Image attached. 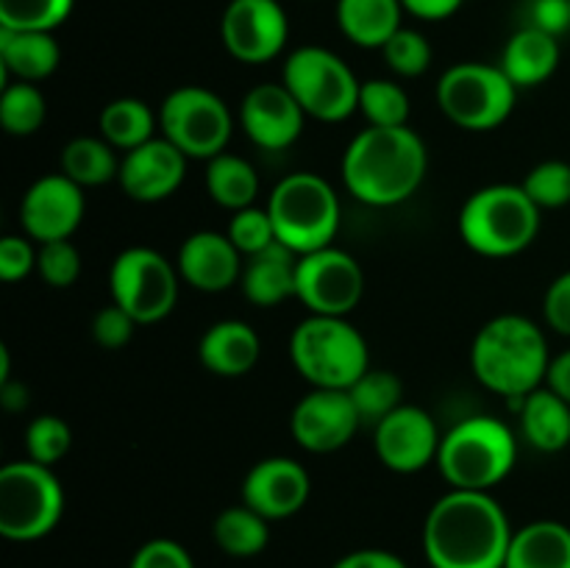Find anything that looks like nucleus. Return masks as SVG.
Wrapping results in <instances>:
<instances>
[{"mask_svg":"<svg viewBox=\"0 0 570 568\" xmlns=\"http://www.w3.org/2000/svg\"><path fill=\"white\" fill-rule=\"evenodd\" d=\"M510 543V518L484 490L451 488L423 521V551L432 568H504Z\"/></svg>","mask_w":570,"mask_h":568,"instance_id":"f257e3e1","label":"nucleus"},{"mask_svg":"<svg viewBox=\"0 0 570 568\" xmlns=\"http://www.w3.org/2000/svg\"><path fill=\"white\" fill-rule=\"evenodd\" d=\"M340 170L356 200L384 209L417 193L429 170V150L410 126H367L348 143Z\"/></svg>","mask_w":570,"mask_h":568,"instance_id":"f03ea898","label":"nucleus"},{"mask_svg":"<svg viewBox=\"0 0 570 568\" xmlns=\"http://www.w3.org/2000/svg\"><path fill=\"white\" fill-rule=\"evenodd\" d=\"M551 354L543 329L527 315H495L476 332L471 345L473 376L490 393L523 399L543 388Z\"/></svg>","mask_w":570,"mask_h":568,"instance_id":"7ed1b4c3","label":"nucleus"},{"mask_svg":"<svg viewBox=\"0 0 570 568\" xmlns=\"http://www.w3.org/2000/svg\"><path fill=\"white\" fill-rule=\"evenodd\" d=\"M456 226L462 243L479 256L507 259L538 239L540 206L521 184H490L462 204Z\"/></svg>","mask_w":570,"mask_h":568,"instance_id":"20e7f679","label":"nucleus"},{"mask_svg":"<svg viewBox=\"0 0 570 568\" xmlns=\"http://www.w3.org/2000/svg\"><path fill=\"white\" fill-rule=\"evenodd\" d=\"M518 462V440L504 421L471 415L440 440L438 468L456 490H490L504 482Z\"/></svg>","mask_w":570,"mask_h":568,"instance_id":"39448f33","label":"nucleus"},{"mask_svg":"<svg viewBox=\"0 0 570 568\" xmlns=\"http://www.w3.org/2000/svg\"><path fill=\"white\" fill-rule=\"evenodd\" d=\"M289 360L312 388L323 390H348L371 368L360 329L334 315L304 317L289 337Z\"/></svg>","mask_w":570,"mask_h":568,"instance_id":"423d86ee","label":"nucleus"},{"mask_svg":"<svg viewBox=\"0 0 570 568\" xmlns=\"http://www.w3.org/2000/svg\"><path fill=\"white\" fill-rule=\"evenodd\" d=\"M276 239L298 256L334 245L340 232V198L317 173H289L267 200Z\"/></svg>","mask_w":570,"mask_h":568,"instance_id":"0eeeda50","label":"nucleus"},{"mask_svg":"<svg viewBox=\"0 0 570 568\" xmlns=\"http://www.w3.org/2000/svg\"><path fill=\"white\" fill-rule=\"evenodd\" d=\"M65 512V490L53 468L33 460L0 468V535L14 543H31L56 529Z\"/></svg>","mask_w":570,"mask_h":568,"instance_id":"6e6552de","label":"nucleus"},{"mask_svg":"<svg viewBox=\"0 0 570 568\" xmlns=\"http://www.w3.org/2000/svg\"><path fill=\"white\" fill-rule=\"evenodd\" d=\"M282 84L293 92L306 117L340 123L360 109L362 81L334 50L306 45L284 61Z\"/></svg>","mask_w":570,"mask_h":568,"instance_id":"1a4fd4ad","label":"nucleus"},{"mask_svg":"<svg viewBox=\"0 0 570 568\" xmlns=\"http://www.w3.org/2000/svg\"><path fill=\"white\" fill-rule=\"evenodd\" d=\"M518 87L501 67L462 61L449 67L438 81V106L454 126L465 131H493L515 111Z\"/></svg>","mask_w":570,"mask_h":568,"instance_id":"9d476101","label":"nucleus"},{"mask_svg":"<svg viewBox=\"0 0 570 568\" xmlns=\"http://www.w3.org/2000/svg\"><path fill=\"white\" fill-rule=\"evenodd\" d=\"M161 137L170 139L187 159H215L232 139L234 117L228 104L212 89L187 84L161 100Z\"/></svg>","mask_w":570,"mask_h":568,"instance_id":"9b49d317","label":"nucleus"},{"mask_svg":"<svg viewBox=\"0 0 570 568\" xmlns=\"http://www.w3.org/2000/svg\"><path fill=\"white\" fill-rule=\"evenodd\" d=\"M178 267L159 251L134 245L111 262L109 293L117 306L145 326L170 315L178 301Z\"/></svg>","mask_w":570,"mask_h":568,"instance_id":"f8f14e48","label":"nucleus"},{"mask_svg":"<svg viewBox=\"0 0 570 568\" xmlns=\"http://www.w3.org/2000/svg\"><path fill=\"white\" fill-rule=\"evenodd\" d=\"M362 293H365V273L348 251L326 245L298 256L295 298L309 310V315L348 317L360 306Z\"/></svg>","mask_w":570,"mask_h":568,"instance_id":"ddd939ff","label":"nucleus"},{"mask_svg":"<svg viewBox=\"0 0 570 568\" xmlns=\"http://www.w3.org/2000/svg\"><path fill=\"white\" fill-rule=\"evenodd\" d=\"M220 37L243 65L276 59L289 37V20L278 0H232L223 11Z\"/></svg>","mask_w":570,"mask_h":568,"instance_id":"4468645a","label":"nucleus"},{"mask_svg":"<svg viewBox=\"0 0 570 568\" xmlns=\"http://www.w3.org/2000/svg\"><path fill=\"white\" fill-rule=\"evenodd\" d=\"M362 418L348 390L312 388L289 415V432L301 449L312 454H332L351 443Z\"/></svg>","mask_w":570,"mask_h":568,"instance_id":"2eb2a0df","label":"nucleus"},{"mask_svg":"<svg viewBox=\"0 0 570 568\" xmlns=\"http://www.w3.org/2000/svg\"><path fill=\"white\" fill-rule=\"evenodd\" d=\"M440 440L443 434L434 418L415 404H401L373 427V449L384 468L395 473H417L438 462Z\"/></svg>","mask_w":570,"mask_h":568,"instance_id":"dca6fc26","label":"nucleus"},{"mask_svg":"<svg viewBox=\"0 0 570 568\" xmlns=\"http://www.w3.org/2000/svg\"><path fill=\"white\" fill-rule=\"evenodd\" d=\"M83 209H87L83 187H78L65 173H50L37 178L22 195V232L37 243L70 239L72 232L81 226Z\"/></svg>","mask_w":570,"mask_h":568,"instance_id":"f3484780","label":"nucleus"},{"mask_svg":"<svg viewBox=\"0 0 570 568\" xmlns=\"http://www.w3.org/2000/svg\"><path fill=\"white\" fill-rule=\"evenodd\" d=\"M306 111L282 81L256 84L239 104V126L262 150H284L301 137Z\"/></svg>","mask_w":570,"mask_h":568,"instance_id":"a211bd4d","label":"nucleus"},{"mask_svg":"<svg viewBox=\"0 0 570 568\" xmlns=\"http://www.w3.org/2000/svg\"><path fill=\"white\" fill-rule=\"evenodd\" d=\"M309 493V471L293 457H265L243 479V505L265 516L267 521L295 516Z\"/></svg>","mask_w":570,"mask_h":568,"instance_id":"6ab92c4d","label":"nucleus"},{"mask_svg":"<svg viewBox=\"0 0 570 568\" xmlns=\"http://www.w3.org/2000/svg\"><path fill=\"white\" fill-rule=\"evenodd\" d=\"M184 178H187V156L170 139L154 137L139 148L126 150L117 182L131 200L159 204L181 187Z\"/></svg>","mask_w":570,"mask_h":568,"instance_id":"aec40b11","label":"nucleus"},{"mask_svg":"<svg viewBox=\"0 0 570 568\" xmlns=\"http://www.w3.org/2000/svg\"><path fill=\"white\" fill-rule=\"evenodd\" d=\"M245 256L223 232H195L178 248V276L200 293H223L239 284Z\"/></svg>","mask_w":570,"mask_h":568,"instance_id":"412c9836","label":"nucleus"},{"mask_svg":"<svg viewBox=\"0 0 570 568\" xmlns=\"http://www.w3.org/2000/svg\"><path fill=\"white\" fill-rule=\"evenodd\" d=\"M262 343L254 326L237 317L212 323L198 343V360L209 373L223 379H237L254 371L259 362Z\"/></svg>","mask_w":570,"mask_h":568,"instance_id":"4be33fe9","label":"nucleus"},{"mask_svg":"<svg viewBox=\"0 0 570 568\" xmlns=\"http://www.w3.org/2000/svg\"><path fill=\"white\" fill-rule=\"evenodd\" d=\"M510 407L518 410V423H521V438L532 449L543 454H557V451L570 445V404L554 393L551 388L532 390L523 399H510Z\"/></svg>","mask_w":570,"mask_h":568,"instance_id":"5701e85b","label":"nucleus"},{"mask_svg":"<svg viewBox=\"0 0 570 568\" xmlns=\"http://www.w3.org/2000/svg\"><path fill=\"white\" fill-rule=\"evenodd\" d=\"M298 254L287 245L273 243L254 256H245L239 287L254 306H278L295 295Z\"/></svg>","mask_w":570,"mask_h":568,"instance_id":"b1692460","label":"nucleus"},{"mask_svg":"<svg viewBox=\"0 0 570 568\" xmlns=\"http://www.w3.org/2000/svg\"><path fill=\"white\" fill-rule=\"evenodd\" d=\"M499 67L518 89L540 87L560 67V39L534 28H521L504 45Z\"/></svg>","mask_w":570,"mask_h":568,"instance_id":"393cba45","label":"nucleus"},{"mask_svg":"<svg viewBox=\"0 0 570 568\" xmlns=\"http://www.w3.org/2000/svg\"><path fill=\"white\" fill-rule=\"evenodd\" d=\"M61 61L59 42L50 31H11L0 28V67L3 76L37 84L53 76Z\"/></svg>","mask_w":570,"mask_h":568,"instance_id":"a878e982","label":"nucleus"},{"mask_svg":"<svg viewBox=\"0 0 570 568\" xmlns=\"http://www.w3.org/2000/svg\"><path fill=\"white\" fill-rule=\"evenodd\" d=\"M504 568H570V527L546 518L515 529Z\"/></svg>","mask_w":570,"mask_h":568,"instance_id":"bb28decb","label":"nucleus"},{"mask_svg":"<svg viewBox=\"0 0 570 568\" xmlns=\"http://www.w3.org/2000/svg\"><path fill=\"white\" fill-rule=\"evenodd\" d=\"M401 0H337V26L360 48H379L401 28Z\"/></svg>","mask_w":570,"mask_h":568,"instance_id":"cd10ccee","label":"nucleus"},{"mask_svg":"<svg viewBox=\"0 0 570 568\" xmlns=\"http://www.w3.org/2000/svg\"><path fill=\"white\" fill-rule=\"evenodd\" d=\"M206 193L223 209L239 212L254 206L259 195V173L248 159L223 150L206 161Z\"/></svg>","mask_w":570,"mask_h":568,"instance_id":"c85d7f7f","label":"nucleus"},{"mask_svg":"<svg viewBox=\"0 0 570 568\" xmlns=\"http://www.w3.org/2000/svg\"><path fill=\"white\" fill-rule=\"evenodd\" d=\"M156 126L159 115H154V109L139 98L109 100L98 117L100 137L117 150H134L154 139Z\"/></svg>","mask_w":570,"mask_h":568,"instance_id":"c756f323","label":"nucleus"},{"mask_svg":"<svg viewBox=\"0 0 570 568\" xmlns=\"http://www.w3.org/2000/svg\"><path fill=\"white\" fill-rule=\"evenodd\" d=\"M104 137H76L61 148L59 173L78 187H104L120 176V159Z\"/></svg>","mask_w":570,"mask_h":568,"instance_id":"7c9ffc66","label":"nucleus"},{"mask_svg":"<svg viewBox=\"0 0 570 568\" xmlns=\"http://www.w3.org/2000/svg\"><path fill=\"white\" fill-rule=\"evenodd\" d=\"M212 538L226 555L256 557L271 543V521L248 505L228 507L212 523Z\"/></svg>","mask_w":570,"mask_h":568,"instance_id":"2f4dec72","label":"nucleus"},{"mask_svg":"<svg viewBox=\"0 0 570 568\" xmlns=\"http://www.w3.org/2000/svg\"><path fill=\"white\" fill-rule=\"evenodd\" d=\"M351 401H354L356 412H360L362 423H373L390 415L393 410H399L404 404V384L395 376L393 371H384V368H367L360 379L348 388Z\"/></svg>","mask_w":570,"mask_h":568,"instance_id":"473e14b6","label":"nucleus"},{"mask_svg":"<svg viewBox=\"0 0 570 568\" xmlns=\"http://www.w3.org/2000/svg\"><path fill=\"white\" fill-rule=\"evenodd\" d=\"M48 117V98L37 84L14 81L0 92V123L11 137H31Z\"/></svg>","mask_w":570,"mask_h":568,"instance_id":"72a5a7b5","label":"nucleus"},{"mask_svg":"<svg viewBox=\"0 0 570 568\" xmlns=\"http://www.w3.org/2000/svg\"><path fill=\"white\" fill-rule=\"evenodd\" d=\"M360 111L365 115L367 126L399 128L410 120V95L404 87L390 78H371L362 81Z\"/></svg>","mask_w":570,"mask_h":568,"instance_id":"f704fd0d","label":"nucleus"},{"mask_svg":"<svg viewBox=\"0 0 570 568\" xmlns=\"http://www.w3.org/2000/svg\"><path fill=\"white\" fill-rule=\"evenodd\" d=\"M76 0H0V28L50 31L70 17Z\"/></svg>","mask_w":570,"mask_h":568,"instance_id":"c9c22d12","label":"nucleus"},{"mask_svg":"<svg viewBox=\"0 0 570 568\" xmlns=\"http://www.w3.org/2000/svg\"><path fill=\"white\" fill-rule=\"evenodd\" d=\"M523 193L543 209H562L570 204V165L562 159H549L534 165L521 182Z\"/></svg>","mask_w":570,"mask_h":568,"instance_id":"e433bc0d","label":"nucleus"},{"mask_svg":"<svg viewBox=\"0 0 570 568\" xmlns=\"http://www.w3.org/2000/svg\"><path fill=\"white\" fill-rule=\"evenodd\" d=\"M72 429L59 415H39L26 429L28 460L53 468L70 451Z\"/></svg>","mask_w":570,"mask_h":568,"instance_id":"4c0bfd02","label":"nucleus"},{"mask_svg":"<svg viewBox=\"0 0 570 568\" xmlns=\"http://www.w3.org/2000/svg\"><path fill=\"white\" fill-rule=\"evenodd\" d=\"M382 53L390 70L401 78H417L432 67V45L415 28L401 26L384 45Z\"/></svg>","mask_w":570,"mask_h":568,"instance_id":"58836bf2","label":"nucleus"},{"mask_svg":"<svg viewBox=\"0 0 570 568\" xmlns=\"http://www.w3.org/2000/svg\"><path fill=\"white\" fill-rule=\"evenodd\" d=\"M226 234L243 256H254L259 251H265L267 245L278 243L271 212L259 209V206H245V209L232 212Z\"/></svg>","mask_w":570,"mask_h":568,"instance_id":"ea45409f","label":"nucleus"},{"mask_svg":"<svg viewBox=\"0 0 570 568\" xmlns=\"http://www.w3.org/2000/svg\"><path fill=\"white\" fill-rule=\"evenodd\" d=\"M37 273L45 284L56 290L72 287L81 276V254L70 239H53L39 243L37 248Z\"/></svg>","mask_w":570,"mask_h":568,"instance_id":"a19ab883","label":"nucleus"},{"mask_svg":"<svg viewBox=\"0 0 570 568\" xmlns=\"http://www.w3.org/2000/svg\"><path fill=\"white\" fill-rule=\"evenodd\" d=\"M137 326L139 323L134 321L122 306H117L115 301H111L109 306H104V310L92 317V337L100 349L117 351L122 349V345H128V340L134 337V329Z\"/></svg>","mask_w":570,"mask_h":568,"instance_id":"79ce46f5","label":"nucleus"},{"mask_svg":"<svg viewBox=\"0 0 570 568\" xmlns=\"http://www.w3.org/2000/svg\"><path fill=\"white\" fill-rule=\"evenodd\" d=\"M523 28H534L549 37H566L570 31V0H529L523 9Z\"/></svg>","mask_w":570,"mask_h":568,"instance_id":"37998d69","label":"nucleus"},{"mask_svg":"<svg viewBox=\"0 0 570 568\" xmlns=\"http://www.w3.org/2000/svg\"><path fill=\"white\" fill-rule=\"evenodd\" d=\"M31 271H37V248L31 245V237L6 234L0 239V278L20 282Z\"/></svg>","mask_w":570,"mask_h":568,"instance_id":"c03bdc74","label":"nucleus"},{"mask_svg":"<svg viewBox=\"0 0 570 568\" xmlns=\"http://www.w3.org/2000/svg\"><path fill=\"white\" fill-rule=\"evenodd\" d=\"M128 568H195V562L181 543L170 538H156L134 551Z\"/></svg>","mask_w":570,"mask_h":568,"instance_id":"a18cd8bd","label":"nucleus"},{"mask_svg":"<svg viewBox=\"0 0 570 568\" xmlns=\"http://www.w3.org/2000/svg\"><path fill=\"white\" fill-rule=\"evenodd\" d=\"M543 315L546 323H549L557 334L570 337V271L560 273V276L549 284L543 298Z\"/></svg>","mask_w":570,"mask_h":568,"instance_id":"49530a36","label":"nucleus"},{"mask_svg":"<svg viewBox=\"0 0 570 568\" xmlns=\"http://www.w3.org/2000/svg\"><path fill=\"white\" fill-rule=\"evenodd\" d=\"M332 568H410L399 555L384 549H360L340 557Z\"/></svg>","mask_w":570,"mask_h":568,"instance_id":"de8ad7c7","label":"nucleus"},{"mask_svg":"<svg viewBox=\"0 0 570 568\" xmlns=\"http://www.w3.org/2000/svg\"><path fill=\"white\" fill-rule=\"evenodd\" d=\"M462 3L465 0H401L404 11H410L412 17L426 22L449 20V17H454L462 9Z\"/></svg>","mask_w":570,"mask_h":568,"instance_id":"09e8293b","label":"nucleus"},{"mask_svg":"<svg viewBox=\"0 0 570 568\" xmlns=\"http://www.w3.org/2000/svg\"><path fill=\"white\" fill-rule=\"evenodd\" d=\"M546 388L554 390L560 399H566L570 404V349L562 351V354L551 356L549 376H546Z\"/></svg>","mask_w":570,"mask_h":568,"instance_id":"8fccbe9b","label":"nucleus"},{"mask_svg":"<svg viewBox=\"0 0 570 568\" xmlns=\"http://www.w3.org/2000/svg\"><path fill=\"white\" fill-rule=\"evenodd\" d=\"M0 407L6 412H22L28 407V388L17 379H6L0 382Z\"/></svg>","mask_w":570,"mask_h":568,"instance_id":"3c124183","label":"nucleus"}]
</instances>
